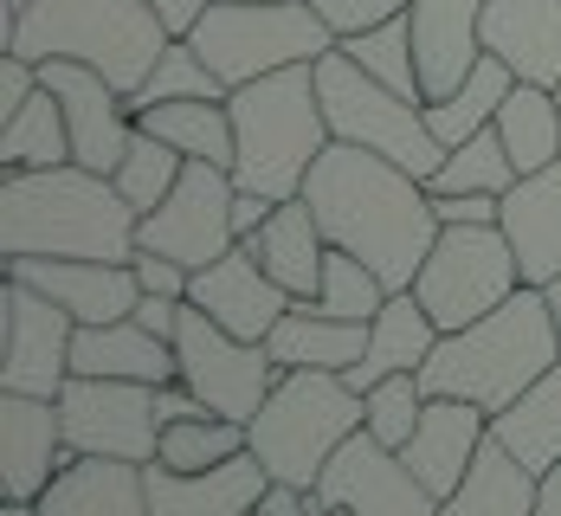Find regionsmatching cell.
Returning <instances> with one entry per match:
<instances>
[{
    "label": "cell",
    "instance_id": "6da1fadb",
    "mask_svg": "<svg viewBox=\"0 0 561 516\" xmlns=\"http://www.w3.org/2000/svg\"><path fill=\"white\" fill-rule=\"evenodd\" d=\"M304 200L317 207L323 239L368 259L388 290H413L433 239H439V214H433V187L400 162L355 149V142H330L317 156V169L304 181Z\"/></svg>",
    "mask_w": 561,
    "mask_h": 516
},
{
    "label": "cell",
    "instance_id": "7a4b0ae2",
    "mask_svg": "<svg viewBox=\"0 0 561 516\" xmlns=\"http://www.w3.org/2000/svg\"><path fill=\"white\" fill-rule=\"evenodd\" d=\"M142 214L123 200L111 174L84 162L0 174V252H39V259H136Z\"/></svg>",
    "mask_w": 561,
    "mask_h": 516
},
{
    "label": "cell",
    "instance_id": "3957f363",
    "mask_svg": "<svg viewBox=\"0 0 561 516\" xmlns=\"http://www.w3.org/2000/svg\"><path fill=\"white\" fill-rule=\"evenodd\" d=\"M556 362H561V330H556V310H549V290L523 285L491 317H478L465 330H446L439 348L426 355V368H420V388L478 401L484 413H504Z\"/></svg>",
    "mask_w": 561,
    "mask_h": 516
},
{
    "label": "cell",
    "instance_id": "277c9868",
    "mask_svg": "<svg viewBox=\"0 0 561 516\" xmlns=\"http://www.w3.org/2000/svg\"><path fill=\"white\" fill-rule=\"evenodd\" d=\"M232 181L252 194L290 200L317 169V156L336 142L317 98V65H284L252 84H232Z\"/></svg>",
    "mask_w": 561,
    "mask_h": 516
},
{
    "label": "cell",
    "instance_id": "5b68a950",
    "mask_svg": "<svg viewBox=\"0 0 561 516\" xmlns=\"http://www.w3.org/2000/svg\"><path fill=\"white\" fill-rule=\"evenodd\" d=\"M7 53H26L33 65L78 58L129 98L169 53V26L149 0H26L7 20Z\"/></svg>",
    "mask_w": 561,
    "mask_h": 516
},
{
    "label": "cell",
    "instance_id": "8992f818",
    "mask_svg": "<svg viewBox=\"0 0 561 516\" xmlns=\"http://www.w3.org/2000/svg\"><path fill=\"white\" fill-rule=\"evenodd\" d=\"M348 433H362V388L336 368H284L265 406L252 413V452L278 484L317 491L323 465L336 459Z\"/></svg>",
    "mask_w": 561,
    "mask_h": 516
},
{
    "label": "cell",
    "instance_id": "52a82bcc",
    "mask_svg": "<svg viewBox=\"0 0 561 516\" xmlns=\"http://www.w3.org/2000/svg\"><path fill=\"white\" fill-rule=\"evenodd\" d=\"M317 98H323V116H330L336 142L375 149V156L400 162L407 174H420V181H433L439 162L451 156L446 142L433 136V123H426V104H413V98L388 91L381 78H368L342 46H330L317 58Z\"/></svg>",
    "mask_w": 561,
    "mask_h": 516
},
{
    "label": "cell",
    "instance_id": "ba28073f",
    "mask_svg": "<svg viewBox=\"0 0 561 516\" xmlns=\"http://www.w3.org/2000/svg\"><path fill=\"white\" fill-rule=\"evenodd\" d=\"M187 39L226 84H252L284 65H317L336 46L330 20L310 0H207V13Z\"/></svg>",
    "mask_w": 561,
    "mask_h": 516
},
{
    "label": "cell",
    "instance_id": "9c48e42d",
    "mask_svg": "<svg viewBox=\"0 0 561 516\" xmlns=\"http://www.w3.org/2000/svg\"><path fill=\"white\" fill-rule=\"evenodd\" d=\"M523 290V265H516V245L504 227H439L413 297L433 310L439 330H465L478 317H491L504 297Z\"/></svg>",
    "mask_w": 561,
    "mask_h": 516
},
{
    "label": "cell",
    "instance_id": "30bf717a",
    "mask_svg": "<svg viewBox=\"0 0 561 516\" xmlns=\"http://www.w3.org/2000/svg\"><path fill=\"white\" fill-rule=\"evenodd\" d=\"M65 452L78 459H136L162 452V406L149 381H111V375H71L65 394Z\"/></svg>",
    "mask_w": 561,
    "mask_h": 516
},
{
    "label": "cell",
    "instance_id": "8fae6325",
    "mask_svg": "<svg viewBox=\"0 0 561 516\" xmlns=\"http://www.w3.org/2000/svg\"><path fill=\"white\" fill-rule=\"evenodd\" d=\"M174 355H181V388H194V394L214 406V413H226V420H245V426H252V413L265 406L272 381L284 375L278 362H272V348L232 336V330H226V323H214L201 303H187V310H181Z\"/></svg>",
    "mask_w": 561,
    "mask_h": 516
},
{
    "label": "cell",
    "instance_id": "7c38bea8",
    "mask_svg": "<svg viewBox=\"0 0 561 516\" xmlns=\"http://www.w3.org/2000/svg\"><path fill=\"white\" fill-rule=\"evenodd\" d=\"M232 194H239L232 169H220V162H187L169 200H162L156 214H142L136 245L169 252V259H181L187 272L214 265L220 252L239 245V232H232Z\"/></svg>",
    "mask_w": 561,
    "mask_h": 516
},
{
    "label": "cell",
    "instance_id": "4fadbf2b",
    "mask_svg": "<svg viewBox=\"0 0 561 516\" xmlns=\"http://www.w3.org/2000/svg\"><path fill=\"white\" fill-rule=\"evenodd\" d=\"M317 497L348 516H439V497L420 484V471L393 446H381L368 426L336 446V459L317 478Z\"/></svg>",
    "mask_w": 561,
    "mask_h": 516
},
{
    "label": "cell",
    "instance_id": "5bb4252c",
    "mask_svg": "<svg viewBox=\"0 0 561 516\" xmlns=\"http://www.w3.org/2000/svg\"><path fill=\"white\" fill-rule=\"evenodd\" d=\"M71 310H58L46 290L7 278V348H0V388L7 394H46L58 401L71 381Z\"/></svg>",
    "mask_w": 561,
    "mask_h": 516
},
{
    "label": "cell",
    "instance_id": "9a60e30c",
    "mask_svg": "<svg viewBox=\"0 0 561 516\" xmlns=\"http://www.w3.org/2000/svg\"><path fill=\"white\" fill-rule=\"evenodd\" d=\"M39 78L53 84L58 104H65V123H71V162H84V169H98V174H116L129 136H136L129 98L116 91L104 71H91V65H78V58H46Z\"/></svg>",
    "mask_w": 561,
    "mask_h": 516
},
{
    "label": "cell",
    "instance_id": "2e32d148",
    "mask_svg": "<svg viewBox=\"0 0 561 516\" xmlns=\"http://www.w3.org/2000/svg\"><path fill=\"white\" fill-rule=\"evenodd\" d=\"M7 278L46 290L58 310H71V323H116L142 303V278L136 265H116V259H39V252H20L7 259Z\"/></svg>",
    "mask_w": 561,
    "mask_h": 516
},
{
    "label": "cell",
    "instance_id": "e0dca14e",
    "mask_svg": "<svg viewBox=\"0 0 561 516\" xmlns=\"http://www.w3.org/2000/svg\"><path fill=\"white\" fill-rule=\"evenodd\" d=\"M142 478H149V516H252L265 504V491L278 484L259 452H239L207 471H174V465L149 459Z\"/></svg>",
    "mask_w": 561,
    "mask_h": 516
},
{
    "label": "cell",
    "instance_id": "ac0fdd59",
    "mask_svg": "<svg viewBox=\"0 0 561 516\" xmlns=\"http://www.w3.org/2000/svg\"><path fill=\"white\" fill-rule=\"evenodd\" d=\"M187 303H201L214 323H226L232 336H245V343H265L272 330H278V317L297 303L290 290L245 252V245H232L220 252L214 265H201L194 272V285H187Z\"/></svg>",
    "mask_w": 561,
    "mask_h": 516
},
{
    "label": "cell",
    "instance_id": "d6986e66",
    "mask_svg": "<svg viewBox=\"0 0 561 516\" xmlns=\"http://www.w3.org/2000/svg\"><path fill=\"white\" fill-rule=\"evenodd\" d=\"M78 452H65V413L46 394H7L0 388V484L7 497L39 504V491L53 484Z\"/></svg>",
    "mask_w": 561,
    "mask_h": 516
},
{
    "label": "cell",
    "instance_id": "ffe728a7",
    "mask_svg": "<svg viewBox=\"0 0 561 516\" xmlns=\"http://www.w3.org/2000/svg\"><path fill=\"white\" fill-rule=\"evenodd\" d=\"M407 26H413V58H420L426 104H439L484 58V0H413Z\"/></svg>",
    "mask_w": 561,
    "mask_h": 516
},
{
    "label": "cell",
    "instance_id": "44dd1931",
    "mask_svg": "<svg viewBox=\"0 0 561 516\" xmlns=\"http://www.w3.org/2000/svg\"><path fill=\"white\" fill-rule=\"evenodd\" d=\"M491 439V413L478 401H458V394H426V413L413 426V439L400 446V459L420 471V484L433 497H451L458 478L471 471L478 446Z\"/></svg>",
    "mask_w": 561,
    "mask_h": 516
},
{
    "label": "cell",
    "instance_id": "7402d4cb",
    "mask_svg": "<svg viewBox=\"0 0 561 516\" xmlns=\"http://www.w3.org/2000/svg\"><path fill=\"white\" fill-rule=\"evenodd\" d=\"M484 53L523 84H561V0H484Z\"/></svg>",
    "mask_w": 561,
    "mask_h": 516
},
{
    "label": "cell",
    "instance_id": "603a6c76",
    "mask_svg": "<svg viewBox=\"0 0 561 516\" xmlns=\"http://www.w3.org/2000/svg\"><path fill=\"white\" fill-rule=\"evenodd\" d=\"M71 375H111V381L169 388V381H181V355H174V343H162L156 330H142L136 317L78 323V336H71Z\"/></svg>",
    "mask_w": 561,
    "mask_h": 516
},
{
    "label": "cell",
    "instance_id": "cb8c5ba5",
    "mask_svg": "<svg viewBox=\"0 0 561 516\" xmlns=\"http://www.w3.org/2000/svg\"><path fill=\"white\" fill-rule=\"evenodd\" d=\"M272 278H278L290 297H317L323 285V259H330V239H323V220H317V207L304 200V194H290L272 207V220L259 232H245L239 239Z\"/></svg>",
    "mask_w": 561,
    "mask_h": 516
},
{
    "label": "cell",
    "instance_id": "d4e9b609",
    "mask_svg": "<svg viewBox=\"0 0 561 516\" xmlns=\"http://www.w3.org/2000/svg\"><path fill=\"white\" fill-rule=\"evenodd\" d=\"M439 323H433V310L413 297V290H388V303L375 310V323H368V348H362V362L348 368V388H375V381H388V375H420L426 368V355L439 348Z\"/></svg>",
    "mask_w": 561,
    "mask_h": 516
},
{
    "label": "cell",
    "instance_id": "484cf974",
    "mask_svg": "<svg viewBox=\"0 0 561 516\" xmlns=\"http://www.w3.org/2000/svg\"><path fill=\"white\" fill-rule=\"evenodd\" d=\"M504 232L516 245L523 285H556L561 278V162L523 174L504 194Z\"/></svg>",
    "mask_w": 561,
    "mask_h": 516
},
{
    "label": "cell",
    "instance_id": "4316f807",
    "mask_svg": "<svg viewBox=\"0 0 561 516\" xmlns=\"http://www.w3.org/2000/svg\"><path fill=\"white\" fill-rule=\"evenodd\" d=\"M39 516H149V478L136 459H71L39 491Z\"/></svg>",
    "mask_w": 561,
    "mask_h": 516
},
{
    "label": "cell",
    "instance_id": "83f0119b",
    "mask_svg": "<svg viewBox=\"0 0 561 516\" xmlns=\"http://www.w3.org/2000/svg\"><path fill=\"white\" fill-rule=\"evenodd\" d=\"M439 516H542V478L491 433L471 471L458 478V491L439 497Z\"/></svg>",
    "mask_w": 561,
    "mask_h": 516
},
{
    "label": "cell",
    "instance_id": "f1b7e54d",
    "mask_svg": "<svg viewBox=\"0 0 561 516\" xmlns=\"http://www.w3.org/2000/svg\"><path fill=\"white\" fill-rule=\"evenodd\" d=\"M265 348H272L278 368H336V375H348V368L362 362V348H368V323L323 317V310H310V303L297 297L278 317V330L265 336Z\"/></svg>",
    "mask_w": 561,
    "mask_h": 516
},
{
    "label": "cell",
    "instance_id": "f546056e",
    "mask_svg": "<svg viewBox=\"0 0 561 516\" xmlns=\"http://www.w3.org/2000/svg\"><path fill=\"white\" fill-rule=\"evenodd\" d=\"M136 129H149V136H162L174 142L187 162H220L232 169V104L226 98H174V104H149V111H136Z\"/></svg>",
    "mask_w": 561,
    "mask_h": 516
},
{
    "label": "cell",
    "instance_id": "4dcf8cb0",
    "mask_svg": "<svg viewBox=\"0 0 561 516\" xmlns=\"http://www.w3.org/2000/svg\"><path fill=\"white\" fill-rule=\"evenodd\" d=\"M491 433H497L536 478L561 459V362L542 375V381H529L504 413H491Z\"/></svg>",
    "mask_w": 561,
    "mask_h": 516
},
{
    "label": "cell",
    "instance_id": "1f68e13d",
    "mask_svg": "<svg viewBox=\"0 0 561 516\" xmlns=\"http://www.w3.org/2000/svg\"><path fill=\"white\" fill-rule=\"evenodd\" d=\"M58 162H71V123H65L58 91L39 78V91H33L20 111L0 123V174H13V169H58Z\"/></svg>",
    "mask_w": 561,
    "mask_h": 516
},
{
    "label": "cell",
    "instance_id": "d6a6232c",
    "mask_svg": "<svg viewBox=\"0 0 561 516\" xmlns=\"http://www.w3.org/2000/svg\"><path fill=\"white\" fill-rule=\"evenodd\" d=\"M497 136H504L516 174H536V169H549V162H561V104H556V91L516 78V91H510L504 111H497Z\"/></svg>",
    "mask_w": 561,
    "mask_h": 516
},
{
    "label": "cell",
    "instance_id": "836d02e7",
    "mask_svg": "<svg viewBox=\"0 0 561 516\" xmlns=\"http://www.w3.org/2000/svg\"><path fill=\"white\" fill-rule=\"evenodd\" d=\"M510 91H516V71H510L497 53H484V58H478V71H471L451 98L426 104V123H433V136H439L446 149H458L465 136H478V129H491V123H497V111H504Z\"/></svg>",
    "mask_w": 561,
    "mask_h": 516
},
{
    "label": "cell",
    "instance_id": "e575fe53",
    "mask_svg": "<svg viewBox=\"0 0 561 516\" xmlns=\"http://www.w3.org/2000/svg\"><path fill=\"white\" fill-rule=\"evenodd\" d=\"M252 452V426L245 420H226V413H187V420H162V452L156 459L174 471H207Z\"/></svg>",
    "mask_w": 561,
    "mask_h": 516
},
{
    "label": "cell",
    "instance_id": "d590c367",
    "mask_svg": "<svg viewBox=\"0 0 561 516\" xmlns=\"http://www.w3.org/2000/svg\"><path fill=\"white\" fill-rule=\"evenodd\" d=\"M516 181H523V174H516L504 136H497V123H491V129L465 136L446 162H439V174H433L426 187H433V194H510Z\"/></svg>",
    "mask_w": 561,
    "mask_h": 516
},
{
    "label": "cell",
    "instance_id": "8d00e7d4",
    "mask_svg": "<svg viewBox=\"0 0 561 516\" xmlns=\"http://www.w3.org/2000/svg\"><path fill=\"white\" fill-rule=\"evenodd\" d=\"M342 53L355 58L368 78H381L388 91L413 98V104H426V84H420V58H413V26H407V13H393V20H381V26H368V33L342 39Z\"/></svg>",
    "mask_w": 561,
    "mask_h": 516
},
{
    "label": "cell",
    "instance_id": "74e56055",
    "mask_svg": "<svg viewBox=\"0 0 561 516\" xmlns=\"http://www.w3.org/2000/svg\"><path fill=\"white\" fill-rule=\"evenodd\" d=\"M304 303L323 310V317H342V323H375V310L388 303V285H381V272H375L368 259H355V252L330 245V259H323V285H317V297H304Z\"/></svg>",
    "mask_w": 561,
    "mask_h": 516
},
{
    "label": "cell",
    "instance_id": "f35d334b",
    "mask_svg": "<svg viewBox=\"0 0 561 516\" xmlns=\"http://www.w3.org/2000/svg\"><path fill=\"white\" fill-rule=\"evenodd\" d=\"M174 98H232L220 71L201 58L194 39H169V53L156 58V71L129 91V111H149V104H174Z\"/></svg>",
    "mask_w": 561,
    "mask_h": 516
},
{
    "label": "cell",
    "instance_id": "ab89813d",
    "mask_svg": "<svg viewBox=\"0 0 561 516\" xmlns=\"http://www.w3.org/2000/svg\"><path fill=\"white\" fill-rule=\"evenodd\" d=\"M181 169H187V156H181L174 142H162V136H149V129H136L111 181L123 187V200H129L136 214H156V207H162V200L174 194V181H181Z\"/></svg>",
    "mask_w": 561,
    "mask_h": 516
},
{
    "label": "cell",
    "instance_id": "60d3db41",
    "mask_svg": "<svg viewBox=\"0 0 561 516\" xmlns=\"http://www.w3.org/2000/svg\"><path fill=\"white\" fill-rule=\"evenodd\" d=\"M420 413H426V388H420V375H388V381H375V388L362 394V426H368L381 446H393V452L413 439Z\"/></svg>",
    "mask_w": 561,
    "mask_h": 516
},
{
    "label": "cell",
    "instance_id": "b9f144b4",
    "mask_svg": "<svg viewBox=\"0 0 561 516\" xmlns=\"http://www.w3.org/2000/svg\"><path fill=\"white\" fill-rule=\"evenodd\" d=\"M323 20H330V33L342 39H355V33H368V26H381V20H393V13H407L413 0H310Z\"/></svg>",
    "mask_w": 561,
    "mask_h": 516
},
{
    "label": "cell",
    "instance_id": "7bdbcfd3",
    "mask_svg": "<svg viewBox=\"0 0 561 516\" xmlns=\"http://www.w3.org/2000/svg\"><path fill=\"white\" fill-rule=\"evenodd\" d=\"M439 227H504V194H433Z\"/></svg>",
    "mask_w": 561,
    "mask_h": 516
},
{
    "label": "cell",
    "instance_id": "ee69618b",
    "mask_svg": "<svg viewBox=\"0 0 561 516\" xmlns=\"http://www.w3.org/2000/svg\"><path fill=\"white\" fill-rule=\"evenodd\" d=\"M136 278H142V290H162V297H187V285H194V272L181 265V259H169V252H149V245H136Z\"/></svg>",
    "mask_w": 561,
    "mask_h": 516
},
{
    "label": "cell",
    "instance_id": "f6af8a7d",
    "mask_svg": "<svg viewBox=\"0 0 561 516\" xmlns=\"http://www.w3.org/2000/svg\"><path fill=\"white\" fill-rule=\"evenodd\" d=\"M33 91H39V65L26 53H0V123L20 111Z\"/></svg>",
    "mask_w": 561,
    "mask_h": 516
},
{
    "label": "cell",
    "instance_id": "bcb514c9",
    "mask_svg": "<svg viewBox=\"0 0 561 516\" xmlns=\"http://www.w3.org/2000/svg\"><path fill=\"white\" fill-rule=\"evenodd\" d=\"M181 310H187V297H162V290H142V303L129 310L142 330H156L162 343H174V330H181Z\"/></svg>",
    "mask_w": 561,
    "mask_h": 516
},
{
    "label": "cell",
    "instance_id": "7dc6e473",
    "mask_svg": "<svg viewBox=\"0 0 561 516\" xmlns=\"http://www.w3.org/2000/svg\"><path fill=\"white\" fill-rule=\"evenodd\" d=\"M323 511H330V504H323L317 491H304V484H272L265 504H259L252 516H323Z\"/></svg>",
    "mask_w": 561,
    "mask_h": 516
},
{
    "label": "cell",
    "instance_id": "c3c4849f",
    "mask_svg": "<svg viewBox=\"0 0 561 516\" xmlns=\"http://www.w3.org/2000/svg\"><path fill=\"white\" fill-rule=\"evenodd\" d=\"M156 7V20L169 26V39H187L194 26H201V13H207V0H149Z\"/></svg>",
    "mask_w": 561,
    "mask_h": 516
},
{
    "label": "cell",
    "instance_id": "681fc988",
    "mask_svg": "<svg viewBox=\"0 0 561 516\" xmlns=\"http://www.w3.org/2000/svg\"><path fill=\"white\" fill-rule=\"evenodd\" d=\"M0 516H39V504H26V497H7V511Z\"/></svg>",
    "mask_w": 561,
    "mask_h": 516
},
{
    "label": "cell",
    "instance_id": "f907efd6",
    "mask_svg": "<svg viewBox=\"0 0 561 516\" xmlns=\"http://www.w3.org/2000/svg\"><path fill=\"white\" fill-rule=\"evenodd\" d=\"M542 290H549V310H556V330H561V278L556 285H542Z\"/></svg>",
    "mask_w": 561,
    "mask_h": 516
},
{
    "label": "cell",
    "instance_id": "816d5d0a",
    "mask_svg": "<svg viewBox=\"0 0 561 516\" xmlns=\"http://www.w3.org/2000/svg\"><path fill=\"white\" fill-rule=\"evenodd\" d=\"M20 7H26V0H7V20H13V13H20Z\"/></svg>",
    "mask_w": 561,
    "mask_h": 516
},
{
    "label": "cell",
    "instance_id": "f5cc1de1",
    "mask_svg": "<svg viewBox=\"0 0 561 516\" xmlns=\"http://www.w3.org/2000/svg\"><path fill=\"white\" fill-rule=\"evenodd\" d=\"M323 516H348V511H323Z\"/></svg>",
    "mask_w": 561,
    "mask_h": 516
},
{
    "label": "cell",
    "instance_id": "db71d44e",
    "mask_svg": "<svg viewBox=\"0 0 561 516\" xmlns=\"http://www.w3.org/2000/svg\"><path fill=\"white\" fill-rule=\"evenodd\" d=\"M556 104H561V84H556Z\"/></svg>",
    "mask_w": 561,
    "mask_h": 516
}]
</instances>
